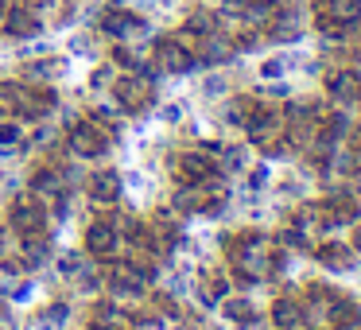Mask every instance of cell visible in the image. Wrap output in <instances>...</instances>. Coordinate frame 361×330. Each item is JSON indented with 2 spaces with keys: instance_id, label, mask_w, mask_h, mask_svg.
I'll use <instances>...</instances> for the list:
<instances>
[{
  "instance_id": "cell-2",
  "label": "cell",
  "mask_w": 361,
  "mask_h": 330,
  "mask_svg": "<svg viewBox=\"0 0 361 330\" xmlns=\"http://www.w3.org/2000/svg\"><path fill=\"white\" fill-rule=\"evenodd\" d=\"M152 66H156L159 74H190L198 66V55L195 47H190L183 35H159L156 43H152Z\"/></svg>"
},
{
  "instance_id": "cell-4",
  "label": "cell",
  "mask_w": 361,
  "mask_h": 330,
  "mask_svg": "<svg viewBox=\"0 0 361 330\" xmlns=\"http://www.w3.org/2000/svg\"><path fill=\"white\" fill-rule=\"evenodd\" d=\"M47 202H43L39 195H32V190H24V195H16L8 202V229L12 233H35V229H47Z\"/></svg>"
},
{
  "instance_id": "cell-15",
  "label": "cell",
  "mask_w": 361,
  "mask_h": 330,
  "mask_svg": "<svg viewBox=\"0 0 361 330\" xmlns=\"http://www.w3.org/2000/svg\"><path fill=\"white\" fill-rule=\"evenodd\" d=\"M51 257V233L47 229H35V233L20 237V264L24 268H43Z\"/></svg>"
},
{
  "instance_id": "cell-24",
  "label": "cell",
  "mask_w": 361,
  "mask_h": 330,
  "mask_svg": "<svg viewBox=\"0 0 361 330\" xmlns=\"http://www.w3.org/2000/svg\"><path fill=\"white\" fill-rule=\"evenodd\" d=\"M90 330H125V322H121V319H94V322H90Z\"/></svg>"
},
{
  "instance_id": "cell-20",
  "label": "cell",
  "mask_w": 361,
  "mask_h": 330,
  "mask_svg": "<svg viewBox=\"0 0 361 330\" xmlns=\"http://www.w3.org/2000/svg\"><path fill=\"white\" fill-rule=\"evenodd\" d=\"M252 109H257V97H233V102L226 105V121L229 125H249V117H252Z\"/></svg>"
},
{
  "instance_id": "cell-29",
  "label": "cell",
  "mask_w": 361,
  "mask_h": 330,
  "mask_svg": "<svg viewBox=\"0 0 361 330\" xmlns=\"http://www.w3.org/2000/svg\"><path fill=\"white\" fill-rule=\"evenodd\" d=\"M4 16H8V0H0V28H4Z\"/></svg>"
},
{
  "instance_id": "cell-19",
  "label": "cell",
  "mask_w": 361,
  "mask_h": 330,
  "mask_svg": "<svg viewBox=\"0 0 361 330\" xmlns=\"http://www.w3.org/2000/svg\"><path fill=\"white\" fill-rule=\"evenodd\" d=\"M221 311H226V319L229 322H237V326H249L257 314H252V299H245V295H226L221 299Z\"/></svg>"
},
{
  "instance_id": "cell-9",
  "label": "cell",
  "mask_w": 361,
  "mask_h": 330,
  "mask_svg": "<svg viewBox=\"0 0 361 330\" xmlns=\"http://www.w3.org/2000/svg\"><path fill=\"white\" fill-rule=\"evenodd\" d=\"M214 175H221V167H218V159H214L210 148L183 152V156L175 159V179L179 183H206V179H214Z\"/></svg>"
},
{
  "instance_id": "cell-1",
  "label": "cell",
  "mask_w": 361,
  "mask_h": 330,
  "mask_svg": "<svg viewBox=\"0 0 361 330\" xmlns=\"http://www.w3.org/2000/svg\"><path fill=\"white\" fill-rule=\"evenodd\" d=\"M66 148L78 159H102L113 148V133L102 125V117H82L66 128Z\"/></svg>"
},
{
  "instance_id": "cell-25",
  "label": "cell",
  "mask_w": 361,
  "mask_h": 330,
  "mask_svg": "<svg viewBox=\"0 0 361 330\" xmlns=\"http://www.w3.org/2000/svg\"><path fill=\"white\" fill-rule=\"evenodd\" d=\"M330 330H361V311L350 314V319H342V322H334Z\"/></svg>"
},
{
  "instance_id": "cell-6",
  "label": "cell",
  "mask_w": 361,
  "mask_h": 330,
  "mask_svg": "<svg viewBox=\"0 0 361 330\" xmlns=\"http://www.w3.org/2000/svg\"><path fill=\"white\" fill-rule=\"evenodd\" d=\"M86 252L94 260H121V252H125V237H121V229H117V221L113 218H97V221H90V229H86Z\"/></svg>"
},
{
  "instance_id": "cell-10",
  "label": "cell",
  "mask_w": 361,
  "mask_h": 330,
  "mask_svg": "<svg viewBox=\"0 0 361 330\" xmlns=\"http://www.w3.org/2000/svg\"><path fill=\"white\" fill-rule=\"evenodd\" d=\"M86 195L94 206H117L121 195H125V183H121V175L113 167H97L86 179Z\"/></svg>"
},
{
  "instance_id": "cell-28",
  "label": "cell",
  "mask_w": 361,
  "mask_h": 330,
  "mask_svg": "<svg viewBox=\"0 0 361 330\" xmlns=\"http://www.w3.org/2000/svg\"><path fill=\"white\" fill-rule=\"evenodd\" d=\"M353 252H361V221H353Z\"/></svg>"
},
{
  "instance_id": "cell-26",
  "label": "cell",
  "mask_w": 361,
  "mask_h": 330,
  "mask_svg": "<svg viewBox=\"0 0 361 330\" xmlns=\"http://www.w3.org/2000/svg\"><path fill=\"white\" fill-rule=\"evenodd\" d=\"M8 233H12V229H8V226H0V260H8V249H12V241H8Z\"/></svg>"
},
{
  "instance_id": "cell-16",
  "label": "cell",
  "mask_w": 361,
  "mask_h": 330,
  "mask_svg": "<svg viewBox=\"0 0 361 330\" xmlns=\"http://www.w3.org/2000/svg\"><path fill=\"white\" fill-rule=\"evenodd\" d=\"M214 32H221V24H218V16H214V12H190L187 16V24H183V39L190 43V47H195L198 39H206V35H214Z\"/></svg>"
},
{
  "instance_id": "cell-12",
  "label": "cell",
  "mask_w": 361,
  "mask_h": 330,
  "mask_svg": "<svg viewBox=\"0 0 361 330\" xmlns=\"http://www.w3.org/2000/svg\"><path fill=\"white\" fill-rule=\"evenodd\" d=\"M0 32L8 35V39H35V35L43 32V16L32 8V4H12Z\"/></svg>"
},
{
  "instance_id": "cell-13",
  "label": "cell",
  "mask_w": 361,
  "mask_h": 330,
  "mask_svg": "<svg viewBox=\"0 0 361 330\" xmlns=\"http://www.w3.org/2000/svg\"><path fill=\"white\" fill-rule=\"evenodd\" d=\"M326 94H330V102H338L342 109L361 105V74L357 71H330L326 74Z\"/></svg>"
},
{
  "instance_id": "cell-8",
  "label": "cell",
  "mask_w": 361,
  "mask_h": 330,
  "mask_svg": "<svg viewBox=\"0 0 361 330\" xmlns=\"http://www.w3.org/2000/svg\"><path fill=\"white\" fill-rule=\"evenodd\" d=\"M97 28H102V35H109V39L128 43V39H136V35L148 32V20H144L140 12H133V8L109 4V8H105L102 16H97Z\"/></svg>"
},
{
  "instance_id": "cell-7",
  "label": "cell",
  "mask_w": 361,
  "mask_h": 330,
  "mask_svg": "<svg viewBox=\"0 0 361 330\" xmlns=\"http://www.w3.org/2000/svg\"><path fill=\"white\" fill-rule=\"evenodd\" d=\"M105 288H109V299H113V303H133V299H144V295H148V280L136 272L133 260H113L109 276H105Z\"/></svg>"
},
{
  "instance_id": "cell-21",
  "label": "cell",
  "mask_w": 361,
  "mask_h": 330,
  "mask_svg": "<svg viewBox=\"0 0 361 330\" xmlns=\"http://www.w3.org/2000/svg\"><path fill=\"white\" fill-rule=\"evenodd\" d=\"M59 71H63V63H55V59H47V63H32L24 74H27L32 82H51Z\"/></svg>"
},
{
  "instance_id": "cell-27",
  "label": "cell",
  "mask_w": 361,
  "mask_h": 330,
  "mask_svg": "<svg viewBox=\"0 0 361 330\" xmlns=\"http://www.w3.org/2000/svg\"><path fill=\"white\" fill-rule=\"evenodd\" d=\"M252 4H257V0H226V8H229V12H237V16H241L245 8H252Z\"/></svg>"
},
{
  "instance_id": "cell-5",
  "label": "cell",
  "mask_w": 361,
  "mask_h": 330,
  "mask_svg": "<svg viewBox=\"0 0 361 330\" xmlns=\"http://www.w3.org/2000/svg\"><path fill=\"white\" fill-rule=\"evenodd\" d=\"M113 102L136 117V113L152 109V102H156V82H152L148 74H121V78L113 82Z\"/></svg>"
},
{
  "instance_id": "cell-23",
  "label": "cell",
  "mask_w": 361,
  "mask_h": 330,
  "mask_svg": "<svg viewBox=\"0 0 361 330\" xmlns=\"http://www.w3.org/2000/svg\"><path fill=\"white\" fill-rule=\"evenodd\" d=\"M0 330H16V319H12V307L0 299Z\"/></svg>"
},
{
  "instance_id": "cell-14",
  "label": "cell",
  "mask_w": 361,
  "mask_h": 330,
  "mask_svg": "<svg viewBox=\"0 0 361 330\" xmlns=\"http://www.w3.org/2000/svg\"><path fill=\"white\" fill-rule=\"evenodd\" d=\"M272 322L276 330H303V299L295 291H283V295L272 299Z\"/></svg>"
},
{
  "instance_id": "cell-17",
  "label": "cell",
  "mask_w": 361,
  "mask_h": 330,
  "mask_svg": "<svg viewBox=\"0 0 361 330\" xmlns=\"http://www.w3.org/2000/svg\"><path fill=\"white\" fill-rule=\"evenodd\" d=\"M314 257H319L326 268H338V272L353 264V249H350V245H338V241H326V245H319V249H314Z\"/></svg>"
},
{
  "instance_id": "cell-22",
  "label": "cell",
  "mask_w": 361,
  "mask_h": 330,
  "mask_svg": "<svg viewBox=\"0 0 361 330\" xmlns=\"http://www.w3.org/2000/svg\"><path fill=\"white\" fill-rule=\"evenodd\" d=\"M16 144H20V125L4 121V125H0V152H12Z\"/></svg>"
},
{
  "instance_id": "cell-3",
  "label": "cell",
  "mask_w": 361,
  "mask_h": 330,
  "mask_svg": "<svg viewBox=\"0 0 361 330\" xmlns=\"http://www.w3.org/2000/svg\"><path fill=\"white\" fill-rule=\"evenodd\" d=\"M319 32L326 35H342L353 24H361V0H311Z\"/></svg>"
},
{
  "instance_id": "cell-11",
  "label": "cell",
  "mask_w": 361,
  "mask_h": 330,
  "mask_svg": "<svg viewBox=\"0 0 361 330\" xmlns=\"http://www.w3.org/2000/svg\"><path fill=\"white\" fill-rule=\"evenodd\" d=\"M66 190H71V179L63 175V167L39 164V167L32 171V195H39L43 202H63Z\"/></svg>"
},
{
  "instance_id": "cell-18",
  "label": "cell",
  "mask_w": 361,
  "mask_h": 330,
  "mask_svg": "<svg viewBox=\"0 0 361 330\" xmlns=\"http://www.w3.org/2000/svg\"><path fill=\"white\" fill-rule=\"evenodd\" d=\"M229 295V280L221 272H206L202 276V288H198V299H202L206 307H214V303H221V299Z\"/></svg>"
}]
</instances>
